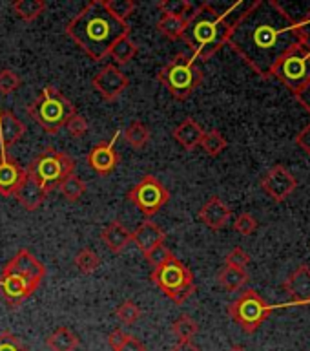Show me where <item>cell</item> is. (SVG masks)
Here are the masks:
<instances>
[{"instance_id": "7a4b0ae2", "label": "cell", "mask_w": 310, "mask_h": 351, "mask_svg": "<svg viewBox=\"0 0 310 351\" xmlns=\"http://www.w3.org/2000/svg\"><path fill=\"white\" fill-rule=\"evenodd\" d=\"M66 33L90 59L101 62L119 38L130 35L128 22L117 21L104 8L103 0H92L66 26Z\"/></svg>"}, {"instance_id": "f6af8a7d", "label": "cell", "mask_w": 310, "mask_h": 351, "mask_svg": "<svg viewBox=\"0 0 310 351\" xmlns=\"http://www.w3.org/2000/svg\"><path fill=\"white\" fill-rule=\"evenodd\" d=\"M294 95H296V99H298V103H300L301 106H303V108H305L307 112L310 114V82L307 84V86L301 88L300 92H296Z\"/></svg>"}, {"instance_id": "8992f818", "label": "cell", "mask_w": 310, "mask_h": 351, "mask_svg": "<svg viewBox=\"0 0 310 351\" xmlns=\"http://www.w3.org/2000/svg\"><path fill=\"white\" fill-rule=\"evenodd\" d=\"M27 180L49 192L57 189L68 176L75 174V161L66 152L48 147L27 163Z\"/></svg>"}, {"instance_id": "d4e9b609", "label": "cell", "mask_w": 310, "mask_h": 351, "mask_svg": "<svg viewBox=\"0 0 310 351\" xmlns=\"http://www.w3.org/2000/svg\"><path fill=\"white\" fill-rule=\"evenodd\" d=\"M197 5L186 2V0H161L157 2V10L163 13V16H177L188 22L192 15L196 13Z\"/></svg>"}, {"instance_id": "9c48e42d", "label": "cell", "mask_w": 310, "mask_h": 351, "mask_svg": "<svg viewBox=\"0 0 310 351\" xmlns=\"http://www.w3.org/2000/svg\"><path fill=\"white\" fill-rule=\"evenodd\" d=\"M278 306H270L257 295L254 289H245L232 304H229L227 313L230 318L246 333H254L261 328V324Z\"/></svg>"}, {"instance_id": "30bf717a", "label": "cell", "mask_w": 310, "mask_h": 351, "mask_svg": "<svg viewBox=\"0 0 310 351\" xmlns=\"http://www.w3.org/2000/svg\"><path fill=\"white\" fill-rule=\"evenodd\" d=\"M272 77L279 79L292 93L300 92L310 82V51L301 46L289 51L276 64Z\"/></svg>"}, {"instance_id": "9a60e30c", "label": "cell", "mask_w": 310, "mask_h": 351, "mask_svg": "<svg viewBox=\"0 0 310 351\" xmlns=\"http://www.w3.org/2000/svg\"><path fill=\"white\" fill-rule=\"evenodd\" d=\"M26 181V169L8 154H0V196H15Z\"/></svg>"}, {"instance_id": "1f68e13d", "label": "cell", "mask_w": 310, "mask_h": 351, "mask_svg": "<svg viewBox=\"0 0 310 351\" xmlns=\"http://www.w3.org/2000/svg\"><path fill=\"white\" fill-rule=\"evenodd\" d=\"M59 189L60 194H62L68 202L75 203L84 196V192H86V183H84L77 174H71L60 183Z\"/></svg>"}, {"instance_id": "ab89813d", "label": "cell", "mask_w": 310, "mask_h": 351, "mask_svg": "<svg viewBox=\"0 0 310 351\" xmlns=\"http://www.w3.org/2000/svg\"><path fill=\"white\" fill-rule=\"evenodd\" d=\"M248 263H250V256H248V252H246L245 249H241V247H234V249L227 254V258H224V265H230V267L245 269Z\"/></svg>"}, {"instance_id": "8fae6325", "label": "cell", "mask_w": 310, "mask_h": 351, "mask_svg": "<svg viewBox=\"0 0 310 351\" xmlns=\"http://www.w3.org/2000/svg\"><path fill=\"white\" fill-rule=\"evenodd\" d=\"M128 202L135 205L146 218L157 214L168 203L170 191L152 174H146L126 194Z\"/></svg>"}, {"instance_id": "bcb514c9", "label": "cell", "mask_w": 310, "mask_h": 351, "mask_svg": "<svg viewBox=\"0 0 310 351\" xmlns=\"http://www.w3.org/2000/svg\"><path fill=\"white\" fill-rule=\"evenodd\" d=\"M119 351H146V348H144V344H142L141 340L135 339V337H131L130 335Z\"/></svg>"}, {"instance_id": "7c38bea8", "label": "cell", "mask_w": 310, "mask_h": 351, "mask_svg": "<svg viewBox=\"0 0 310 351\" xmlns=\"http://www.w3.org/2000/svg\"><path fill=\"white\" fill-rule=\"evenodd\" d=\"M128 84H130V79L119 70V66L115 64H106L92 79V86L95 88V92L109 103L119 99V95L128 88Z\"/></svg>"}, {"instance_id": "6da1fadb", "label": "cell", "mask_w": 310, "mask_h": 351, "mask_svg": "<svg viewBox=\"0 0 310 351\" xmlns=\"http://www.w3.org/2000/svg\"><path fill=\"white\" fill-rule=\"evenodd\" d=\"M227 44L261 79H270L279 60L301 46L296 21L276 0H256L246 5Z\"/></svg>"}, {"instance_id": "ac0fdd59", "label": "cell", "mask_w": 310, "mask_h": 351, "mask_svg": "<svg viewBox=\"0 0 310 351\" xmlns=\"http://www.w3.org/2000/svg\"><path fill=\"white\" fill-rule=\"evenodd\" d=\"M199 219L207 225L208 229L221 230L224 225L229 223V219L232 218V210L227 203L218 196H212L207 199V203L199 208Z\"/></svg>"}, {"instance_id": "3957f363", "label": "cell", "mask_w": 310, "mask_h": 351, "mask_svg": "<svg viewBox=\"0 0 310 351\" xmlns=\"http://www.w3.org/2000/svg\"><path fill=\"white\" fill-rule=\"evenodd\" d=\"M245 2H235L229 10L219 13L212 4L203 2L196 8V13L186 22L183 40L192 49L194 59L208 60L223 48L229 38V33L237 21V16L243 13L240 10L245 8Z\"/></svg>"}, {"instance_id": "f546056e", "label": "cell", "mask_w": 310, "mask_h": 351, "mask_svg": "<svg viewBox=\"0 0 310 351\" xmlns=\"http://www.w3.org/2000/svg\"><path fill=\"white\" fill-rule=\"evenodd\" d=\"M199 147L208 154V156H212V158H218L219 154H223L229 147V143L224 139V136L221 134L219 130H208L203 134V139H201V145Z\"/></svg>"}, {"instance_id": "7402d4cb", "label": "cell", "mask_w": 310, "mask_h": 351, "mask_svg": "<svg viewBox=\"0 0 310 351\" xmlns=\"http://www.w3.org/2000/svg\"><path fill=\"white\" fill-rule=\"evenodd\" d=\"M16 202L21 203L22 208L27 210V213H35L38 208L42 207L46 197H48V192L44 191L42 186H38L37 183L27 180L24 185L18 189V192L15 194Z\"/></svg>"}, {"instance_id": "f1b7e54d", "label": "cell", "mask_w": 310, "mask_h": 351, "mask_svg": "<svg viewBox=\"0 0 310 351\" xmlns=\"http://www.w3.org/2000/svg\"><path fill=\"white\" fill-rule=\"evenodd\" d=\"M199 331V324L190 317V315H181L175 318V322L172 324V333L175 335L177 342H186L192 340Z\"/></svg>"}, {"instance_id": "e0dca14e", "label": "cell", "mask_w": 310, "mask_h": 351, "mask_svg": "<svg viewBox=\"0 0 310 351\" xmlns=\"http://www.w3.org/2000/svg\"><path fill=\"white\" fill-rule=\"evenodd\" d=\"M26 134V125L10 110H0V154H8Z\"/></svg>"}, {"instance_id": "44dd1931", "label": "cell", "mask_w": 310, "mask_h": 351, "mask_svg": "<svg viewBox=\"0 0 310 351\" xmlns=\"http://www.w3.org/2000/svg\"><path fill=\"white\" fill-rule=\"evenodd\" d=\"M101 240L114 254H119L131 243V232L120 221H112L101 232Z\"/></svg>"}, {"instance_id": "7dc6e473", "label": "cell", "mask_w": 310, "mask_h": 351, "mask_svg": "<svg viewBox=\"0 0 310 351\" xmlns=\"http://www.w3.org/2000/svg\"><path fill=\"white\" fill-rule=\"evenodd\" d=\"M170 351H201L199 346H196L192 340H186V342H177L175 346H172Z\"/></svg>"}, {"instance_id": "603a6c76", "label": "cell", "mask_w": 310, "mask_h": 351, "mask_svg": "<svg viewBox=\"0 0 310 351\" xmlns=\"http://www.w3.org/2000/svg\"><path fill=\"white\" fill-rule=\"evenodd\" d=\"M46 344L51 351H75L81 344V340L70 328L62 326V328H57L53 333L49 335Z\"/></svg>"}, {"instance_id": "8d00e7d4", "label": "cell", "mask_w": 310, "mask_h": 351, "mask_svg": "<svg viewBox=\"0 0 310 351\" xmlns=\"http://www.w3.org/2000/svg\"><path fill=\"white\" fill-rule=\"evenodd\" d=\"M144 258H146V262L150 263V265H153V269H155L159 267V265H163V263L168 262L170 258H174V252L170 251L164 243H159L157 247H153L152 251H148L146 254H144Z\"/></svg>"}, {"instance_id": "7bdbcfd3", "label": "cell", "mask_w": 310, "mask_h": 351, "mask_svg": "<svg viewBox=\"0 0 310 351\" xmlns=\"http://www.w3.org/2000/svg\"><path fill=\"white\" fill-rule=\"evenodd\" d=\"M130 335L126 333V331H122V329H114L112 333L108 335V346L112 348L114 351H119L120 348H122V344L126 342V339H128Z\"/></svg>"}, {"instance_id": "cb8c5ba5", "label": "cell", "mask_w": 310, "mask_h": 351, "mask_svg": "<svg viewBox=\"0 0 310 351\" xmlns=\"http://www.w3.org/2000/svg\"><path fill=\"white\" fill-rule=\"evenodd\" d=\"M218 282L219 285L224 287L227 291L235 293V291H241L245 287V284L248 282V273H246L245 269L224 265V267L218 273Z\"/></svg>"}, {"instance_id": "4dcf8cb0", "label": "cell", "mask_w": 310, "mask_h": 351, "mask_svg": "<svg viewBox=\"0 0 310 351\" xmlns=\"http://www.w3.org/2000/svg\"><path fill=\"white\" fill-rule=\"evenodd\" d=\"M186 22L177 16H163L157 21V29L163 37L170 38V40H179L185 33Z\"/></svg>"}, {"instance_id": "ffe728a7", "label": "cell", "mask_w": 310, "mask_h": 351, "mask_svg": "<svg viewBox=\"0 0 310 351\" xmlns=\"http://www.w3.org/2000/svg\"><path fill=\"white\" fill-rule=\"evenodd\" d=\"M203 134H205L203 126L196 119H192V117H186L185 121H181L179 125L174 128V132H172L175 141L179 143L181 147L188 150V152L196 150L201 145Z\"/></svg>"}, {"instance_id": "ee69618b", "label": "cell", "mask_w": 310, "mask_h": 351, "mask_svg": "<svg viewBox=\"0 0 310 351\" xmlns=\"http://www.w3.org/2000/svg\"><path fill=\"white\" fill-rule=\"evenodd\" d=\"M296 145H298L301 150H305L310 158V123L298 134V136H296Z\"/></svg>"}, {"instance_id": "52a82bcc", "label": "cell", "mask_w": 310, "mask_h": 351, "mask_svg": "<svg viewBox=\"0 0 310 351\" xmlns=\"http://www.w3.org/2000/svg\"><path fill=\"white\" fill-rule=\"evenodd\" d=\"M157 81L172 93V97L185 101L201 86L203 70L196 64L192 55L177 53L168 64L159 70Z\"/></svg>"}, {"instance_id": "5b68a950", "label": "cell", "mask_w": 310, "mask_h": 351, "mask_svg": "<svg viewBox=\"0 0 310 351\" xmlns=\"http://www.w3.org/2000/svg\"><path fill=\"white\" fill-rule=\"evenodd\" d=\"M26 112L49 136H55L62 126H66L71 115L77 114L73 103L55 86L42 88L38 97L27 104Z\"/></svg>"}, {"instance_id": "4316f807", "label": "cell", "mask_w": 310, "mask_h": 351, "mask_svg": "<svg viewBox=\"0 0 310 351\" xmlns=\"http://www.w3.org/2000/svg\"><path fill=\"white\" fill-rule=\"evenodd\" d=\"M137 51H139V46H137V44L131 40L130 35H126V37L119 38V40H117V43L112 46V49H109L108 55H112V57H114V60L117 62V64L125 66V64H128L131 59H135Z\"/></svg>"}, {"instance_id": "836d02e7", "label": "cell", "mask_w": 310, "mask_h": 351, "mask_svg": "<svg viewBox=\"0 0 310 351\" xmlns=\"http://www.w3.org/2000/svg\"><path fill=\"white\" fill-rule=\"evenodd\" d=\"M73 263H75V267L79 269L81 273L92 274L95 273L99 269V265H101V258H99L97 252L92 251V249H81V251L75 254Z\"/></svg>"}, {"instance_id": "60d3db41", "label": "cell", "mask_w": 310, "mask_h": 351, "mask_svg": "<svg viewBox=\"0 0 310 351\" xmlns=\"http://www.w3.org/2000/svg\"><path fill=\"white\" fill-rule=\"evenodd\" d=\"M296 29H298V35H300L301 48L310 51V11L296 21Z\"/></svg>"}, {"instance_id": "d6a6232c", "label": "cell", "mask_w": 310, "mask_h": 351, "mask_svg": "<svg viewBox=\"0 0 310 351\" xmlns=\"http://www.w3.org/2000/svg\"><path fill=\"white\" fill-rule=\"evenodd\" d=\"M104 8L109 11V15L115 16L117 21L126 22L130 15L135 11L137 4L133 0H103Z\"/></svg>"}, {"instance_id": "74e56055", "label": "cell", "mask_w": 310, "mask_h": 351, "mask_svg": "<svg viewBox=\"0 0 310 351\" xmlns=\"http://www.w3.org/2000/svg\"><path fill=\"white\" fill-rule=\"evenodd\" d=\"M234 230L243 236H250L257 230V219L250 213L240 214L234 221Z\"/></svg>"}, {"instance_id": "83f0119b", "label": "cell", "mask_w": 310, "mask_h": 351, "mask_svg": "<svg viewBox=\"0 0 310 351\" xmlns=\"http://www.w3.org/2000/svg\"><path fill=\"white\" fill-rule=\"evenodd\" d=\"M122 134H125L126 143H128L131 148H135V150H142V148L150 143V137H152L150 128H148L144 123H141V121H133V123H130L128 128H126Z\"/></svg>"}, {"instance_id": "b9f144b4", "label": "cell", "mask_w": 310, "mask_h": 351, "mask_svg": "<svg viewBox=\"0 0 310 351\" xmlns=\"http://www.w3.org/2000/svg\"><path fill=\"white\" fill-rule=\"evenodd\" d=\"M0 351H27L22 342L16 339L11 331H2L0 333Z\"/></svg>"}, {"instance_id": "2e32d148", "label": "cell", "mask_w": 310, "mask_h": 351, "mask_svg": "<svg viewBox=\"0 0 310 351\" xmlns=\"http://www.w3.org/2000/svg\"><path fill=\"white\" fill-rule=\"evenodd\" d=\"M283 289L292 298V306H309L310 304V267L301 263L283 282Z\"/></svg>"}, {"instance_id": "c3c4849f", "label": "cell", "mask_w": 310, "mask_h": 351, "mask_svg": "<svg viewBox=\"0 0 310 351\" xmlns=\"http://www.w3.org/2000/svg\"><path fill=\"white\" fill-rule=\"evenodd\" d=\"M229 351H246V348H243V346H232Z\"/></svg>"}, {"instance_id": "5bb4252c", "label": "cell", "mask_w": 310, "mask_h": 351, "mask_svg": "<svg viewBox=\"0 0 310 351\" xmlns=\"http://www.w3.org/2000/svg\"><path fill=\"white\" fill-rule=\"evenodd\" d=\"M119 134L120 132L117 130L108 143H99V145H95L86 156L88 167L95 170L99 176L112 174L117 169V165H119L120 156L115 150V141L119 139Z\"/></svg>"}, {"instance_id": "484cf974", "label": "cell", "mask_w": 310, "mask_h": 351, "mask_svg": "<svg viewBox=\"0 0 310 351\" xmlns=\"http://www.w3.org/2000/svg\"><path fill=\"white\" fill-rule=\"evenodd\" d=\"M11 11L21 21L33 22L46 11V2L44 0H16L11 4Z\"/></svg>"}, {"instance_id": "f35d334b", "label": "cell", "mask_w": 310, "mask_h": 351, "mask_svg": "<svg viewBox=\"0 0 310 351\" xmlns=\"http://www.w3.org/2000/svg\"><path fill=\"white\" fill-rule=\"evenodd\" d=\"M66 128H68V132H70L71 137H75V139H81V137H84L88 134V121L84 115L81 114H75L71 115L70 121L66 123Z\"/></svg>"}, {"instance_id": "d590c367", "label": "cell", "mask_w": 310, "mask_h": 351, "mask_svg": "<svg viewBox=\"0 0 310 351\" xmlns=\"http://www.w3.org/2000/svg\"><path fill=\"white\" fill-rule=\"evenodd\" d=\"M22 84V79L10 68L0 70V95H11L15 93Z\"/></svg>"}, {"instance_id": "ba28073f", "label": "cell", "mask_w": 310, "mask_h": 351, "mask_svg": "<svg viewBox=\"0 0 310 351\" xmlns=\"http://www.w3.org/2000/svg\"><path fill=\"white\" fill-rule=\"evenodd\" d=\"M150 280L163 291V295L175 304H183L196 293L194 274L185 263L177 258H170L168 262L152 271Z\"/></svg>"}, {"instance_id": "e575fe53", "label": "cell", "mask_w": 310, "mask_h": 351, "mask_svg": "<svg viewBox=\"0 0 310 351\" xmlns=\"http://www.w3.org/2000/svg\"><path fill=\"white\" fill-rule=\"evenodd\" d=\"M141 307L133 300H125L115 309V317L119 318L120 324H125V326H133L141 318Z\"/></svg>"}, {"instance_id": "d6986e66", "label": "cell", "mask_w": 310, "mask_h": 351, "mask_svg": "<svg viewBox=\"0 0 310 351\" xmlns=\"http://www.w3.org/2000/svg\"><path fill=\"white\" fill-rule=\"evenodd\" d=\"M166 234L164 230L159 227L152 219H144L133 232H131V241L139 247V251L142 254H146L148 251H152L153 247H157L159 243H164Z\"/></svg>"}, {"instance_id": "4fadbf2b", "label": "cell", "mask_w": 310, "mask_h": 351, "mask_svg": "<svg viewBox=\"0 0 310 351\" xmlns=\"http://www.w3.org/2000/svg\"><path fill=\"white\" fill-rule=\"evenodd\" d=\"M298 181L283 165H276L261 178V189L274 202H285L296 191Z\"/></svg>"}, {"instance_id": "277c9868", "label": "cell", "mask_w": 310, "mask_h": 351, "mask_svg": "<svg viewBox=\"0 0 310 351\" xmlns=\"http://www.w3.org/2000/svg\"><path fill=\"white\" fill-rule=\"evenodd\" d=\"M46 276V267L35 254L21 249L10 262L5 263L0 276V295L5 304L15 309L22 306L38 289Z\"/></svg>"}]
</instances>
